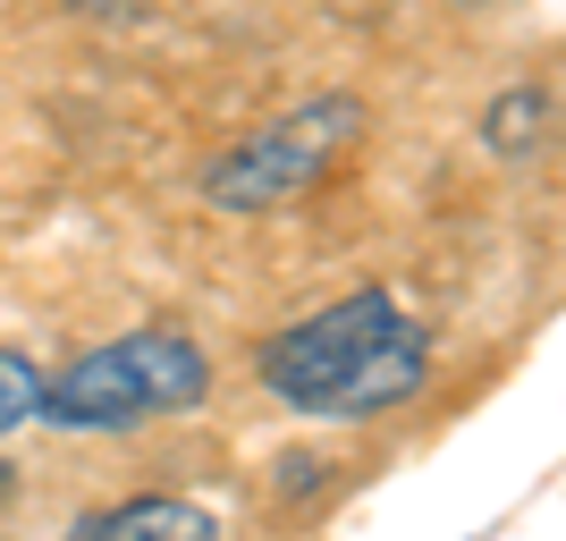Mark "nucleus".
<instances>
[{
    "instance_id": "nucleus-8",
    "label": "nucleus",
    "mask_w": 566,
    "mask_h": 541,
    "mask_svg": "<svg viewBox=\"0 0 566 541\" xmlns=\"http://www.w3.org/2000/svg\"><path fill=\"white\" fill-rule=\"evenodd\" d=\"M457 9H473V0H457Z\"/></svg>"
},
{
    "instance_id": "nucleus-5",
    "label": "nucleus",
    "mask_w": 566,
    "mask_h": 541,
    "mask_svg": "<svg viewBox=\"0 0 566 541\" xmlns=\"http://www.w3.org/2000/svg\"><path fill=\"white\" fill-rule=\"evenodd\" d=\"M542 136H549V94H542V85H507V94L482 111V144H491L499 162L542 153Z\"/></svg>"
},
{
    "instance_id": "nucleus-1",
    "label": "nucleus",
    "mask_w": 566,
    "mask_h": 541,
    "mask_svg": "<svg viewBox=\"0 0 566 541\" xmlns=\"http://www.w3.org/2000/svg\"><path fill=\"white\" fill-rule=\"evenodd\" d=\"M254 373L305 424H373L431 381V330L389 288H355V296H331L305 322L271 330Z\"/></svg>"
},
{
    "instance_id": "nucleus-6",
    "label": "nucleus",
    "mask_w": 566,
    "mask_h": 541,
    "mask_svg": "<svg viewBox=\"0 0 566 541\" xmlns=\"http://www.w3.org/2000/svg\"><path fill=\"white\" fill-rule=\"evenodd\" d=\"M18 424H43V373H34V355H18L0 339V440Z\"/></svg>"
},
{
    "instance_id": "nucleus-3",
    "label": "nucleus",
    "mask_w": 566,
    "mask_h": 541,
    "mask_svg": "<svg viewBox=\"0 0 566 541\" xmlns=\"http://www.w3.org/2000/svg\"><path fill=\"white\" fill-rule=\"evenodd\" d=\"M355 136H364V94H305L296 111L262 118L254 136H237L229 153H212L203 178H195V195L229 220L287 212V204H305V195L347 162Z\"/></svg>"
},
{
    "instance_id": "nucleus-2",
    "label": "nucleus",
    "mask_w": 566,
    "mask_h": 541,
    "mask_svg": "<svg viewBox=\"0 0 566 541\" xmlns=\"http://www.w3.org/2000/svg\"><path fill=\"white\" fill-rule=\"evenodd\" d=\"M212 398V355L187 330H118L102 347L69 355L60 373H43V424L51 431H144L169 415H195Z\"/></svg>"
},
{
    "instance_id": "nucleus-4",
    "label": "nucleus",
    "mask_w": 566,
    "mask_h": 541,
    "mask_svg": "<svg viewBox=\"0 0 566 541\" xmlns=\"http://www.w3.org/2000/svg\"><path fill=\"white\" fill-rule=\"evenodd\" d=\"M69 541H229V533L187 491H136V499H111L94 517H76Z\"/></svg>"
},
{
    "instance_id": "nucleus-7",
    "label": "nucleus",
    "mask_w": 566,
    "mask_h": 541,
    "mask_svg": "<svg viewBox=\"0 0 566 541\" xmlns=\"http://www.w3.org/2000/svg\"><path fill=\"white\" fill-rule=\"evenodd\" d=\"M0 491H9V466H0Z\"/></svg>"
}]
</instances>
